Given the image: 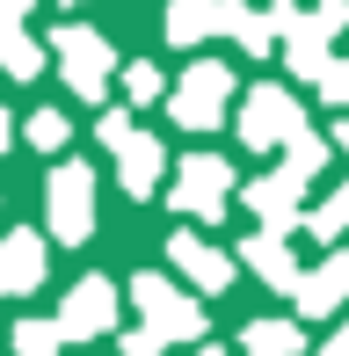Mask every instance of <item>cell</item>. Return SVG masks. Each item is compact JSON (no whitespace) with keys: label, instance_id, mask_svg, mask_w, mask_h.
Here are the masks:
<instances>
[{"label":"cell","instance_id":"6da1fadb","mask_svg":"<svg viewBox=\"0 0 349 356\" xmlns=\"http://www.w3.org/2000/svg\"><path fill=\"white\" fill-rule=\"evenodd\" d=\"M131 298H138V313H146V334H153V342H174V334L197 342V334H204V305L182 298V291H168V277H138Z\"/></svg>","mask_w":349,"mask_h":356},{"label":"cell","instance_id":"7a4b0ae2","mask_svg":"<svg viewBox=\"0 0 349 356\" xmlns=\"http://www.w3.org/2000/svg\"><path fill=\"white\" fill-rule=\"evenodd\" d=\"M226 189H233V168L211 160V153H197V160H182V175H174V211L218 218V211H226Z\"/></svg>","mask_w":349,"mask_h":356},{"label":"cell","instance_id":"3957f363","mask_svg":"<svg viewBox=\"0 0 349 356\" xmlns=\"http://www.w3.org/2000/svg\"><path fill=\"white\" fill-rule=\"evenodd\" d=\"M51 225H58V240H88V225H95V175L81 168V160H66V168L51 175Z\"/></svg>","mask_w":349,"mask_h":356},{"label":"cell","instance_id":"277c9868","mask_svg":"<svg viewBox=\"0 0 349 356\" xmlns=\"http://www.w3.org/2000/svg\"><path fill=\"white\" fill-rule=\"evenodd\" d=\"M226 88H233L226 66H189V80L174 88V124H189V131H211V124L226 117Z\"/></svg>","mask_w":349,"mask_h":356},{"label":"cell","instance_id":"5b68a950","mask_svg":"<svg viewBox=\"0 0 349 356\" xmlns=\"http://www.w3.org/2000/svg\"><path fill=\"white\" fill-rule=\"evenodd\" d=\"M291 131H306V124H298V102L284 88H255V95H247V109H241V138L247 145H277Z\"/></svg>","mask_w":349,"mask_h":356},{"label":"cell","instance_id":"8992f818","mask_svg":"<svg viewBox=\"0 0 349 356\" xmlns=\"http://www.w3.org/2000/svg\"><path fill=\"white\" fill-rule=\"evenodd\" d=\"M102 327H117V291L102 277H88L66 305H58V334H66V342H88V334H102Z\"/></svg>","mask_w":349,"mask_h":356},{"label":"cell","instance_id":"52a82bcc","mask_svg":"<svg viewBox=\"0 0 349 356\" xmlns=\"http://www.w3.org/2000/svg\"><path fill=\"white\" fill-rule=\"evenodd\" d=\"M58 58H66V80L73 95H102V73H109V44L95 37V29H58Z\"/></svg>","mask_w":349,"mask_h":356},{"label":"cell","instance_id":"ba28073f","mask_svg":"<svg viewBox=\"0 0 349 356\" xmlns=\"http://www.w3.org/2000/svg\"><path fill=\"white\" fill-rule=\"evenodd\" d=\"M37 277H44V240L37 233H8L0 240V291H37Z\"/></svg>","mask_w":349,"mask_h":356},{"label":"cell","instance_id":"9c48e42d","mask_svg":"<svg viewBox=\"0 0 349 356\" xmlns=\"http://www.w3.org/2000/svg\"><path fill=\"white\" fill-rule=\"evenodd\" d=\"M109 153L124 160V189H131V197H146V189L161 182V138L124 131V138H109Z\"/></svg>","mask_w":349,"mask_h":356},{"label":"cell","instance_id":"30bf717a","mask_svg":"<svg viewBox=\"0 0 349 356\" xmlns=\"http://www.w3.org/2000/svg\"><path fill=\"white\" fill-rule=\"evenodd\" d=\"M349 298V254H327L313 277H298V313H335Z\"/></svg>","mask_w":349,"mask_h":356},{"label":"cell","instance_id":"8fae6325","mask_svg":"<svg viewBox=\"0 0 349 356\" xmlns=\"http://www.w3.org/2000/svg\"><path fill=\"white\" fill-rule=\"evenodd\" d=\"M247 211L262 218V233L298 225V182H291V175H269V182H255V189H247Z\"/></svg>","mask_w":349,"mask_h":356},{"label":"cell","instance_id":"7c38bea8","mask_svg":"<svg viewBox=\"0 0 349 356\" xmlns=\"http://www.w3.org/2000/svg\"><path fill=\"white\" fill-rule=\"evenodd\" d=\"M174 262H182V269H189V277H197L204 291H218V284L233 277V262H226L218 248H204L197 233H174Z\"/></svg>","mask_w":349,"mask_h":356},{"label":"cell","instance_id":"4fadbf2b","mask_svg":"<svg viewBox=\"0 0 349 356\" xmlns=\"http://www.w3.org/2000/svg\"><path fill=\"white\" fill-rule=\"evenodd\" d=\"M247 262L262 269V284H277V291H298V262L284 254V233H255V240H247Z\"/></svg>","mask_w":349,"mask_h":356},{"label":"cell","instance_id":"5bb4252c","mask_svg":"<svg viewBox=\"0 0 349 356\" xmlns=\"http://www.w3.org/2000/svg\"><path fill=\"white\" fill-rule=\"evenodd\" d=\"M218 29V0H174L168 8V37L174 44H204Z\"/></svg>","mask_w":349,"mask_h":356},{"label":"cell","instance_id":"9a60e30c","mask_svg":"<svg viewBox=\"0 0 349 356\" xmlns=\"http://www.w3.org/2000/svg\"><path fill=\"white\" fill-rule=\"evenodd\" d=\"M218 29H233L241 51H269V29H277V22H262L247 0H218Z\"/></svg>","mask_w":349,"mask_h":356},{"label":"cell","instance_id":"2e32d148","mask_svg":"<svg viewBox=\"0 0 349 356\" xmlns=\"http://www.w3.org/2000/svg\"><path fill=\"white\" fill-rule=\"evenodd\" d=\"M241 349H247V356H298L306 342H298L291 320H255V327L241 334Z\"/></svg>","mask_w":349,"mask_h":356},{"label":"cell","instance_id":"e0dca14e","mask_svg":"<svg viewBox=\"0 0 349 356\" xmlns=\"http://www.w3.org/2000/svg\"><path fill=\"white\" fill-rule=\"evenodd\" d=\"M320 160H327V145L313 138V131H291V138H284V175H291V182L320 175Z\"/></svg>","mask_w":349,"mask_h":356},{"label":"cell","instance_id":"ac0fdd59","mask_svg":"<svg viewBox=\"0 0 349 356\" xmlns=\"http://www.w3.org/2000/svg\"><path fill=\"white\" fill-rule=\"evenodd\" d=\"M15 349L22 356H58L66 334H58V320H22V327H15Z\"/></svg>","mask_w":349,"mask_h":356},{"label":"cell","instance_id":"d6986e66","mask_svg":"<svg viewBox=\"0 0 349 356\" xmlns=\"http://www.w3.org/2000/svg\"><path fill=\"white\" fill-rule=\"evenodd\" d=\"M0 66H8V73H22V80L37 73V44H29L15 22H0Z\"/></svg>","mask_w":349,"mask_h":356},{"label":"cell","instance_id":"ffe728a7","mask_svg":"<svg viewBox=\"0 0 349 356\" xmlns=\"http://www.w3.org/2000/svg\"><path fill=\"white\" fill-rule=\"evenodd\" d=\"M66 131H73V124L58 117V109H37V117H29V145H44V153H58V145H66Z\"/></svg>","mask_w":349,"mask_h":356},{"label":"cell","instance_id":"44dd1931","mask_svg":"<svg viewBox=\"0 0 349 356\" xmlns=\"http://www.w3.org/2000/svg\"><path fill=\"white\" fill-rule=\"evenodd\" d=\"M342 225H349V182H342V189H335V197H327V204H320V211H313V233H320V240H335V233H342Z\"/></svg>","mask_w":349,"mask_h":356},{"label":"cell","instance_id":"7402d4cb","mask_svg":"<svg viewBox=\"0 0 349 356\" xmlns=\"http://www.w3.org/2000/svg\"><path fill=\"white\" fill-rule=\"evenodd\" d=\"M124 88H131V102H153V95H161V73H153V66H131Z\"/></svg>","mask_w":349,"mask_h":356},{"label":"cell","instance_id":"603a6c76","mask_svg":"<svg viewBox=\"0 0 349 356\" xmlns=\"http://www.w3.org/2000/svg\"><path fill=\"white\" fill-rule=\"evenodd\" d=\"M320 356H349V327H335V334H327V349Z\"/></svg>","mask_w":349,"mask_h":356},{"label":"cell","instance_id":"cb8c5ba5","mask_svg":"<svg viewBox=\"0 0 349 356\" xmlns=\"http://www.w3.org/2000/svg\"><path fill=\"white\" fill-rule=\"evenodd\" d=\"M22 8L29 0H0V22H22Z\"/></svg>","mask_w":349,"mask_h":356},{"label":"cell","instance_id":"d4e9b609","mask_svg":"<svg viewBox=\"0 0 349 356\" xmlns=\"http://www.w3.org/2000/svg\"><path fill=\"white\" fill-rule=\"evenodd\" d=\"M335 145H349V117H342V124H335Z\"/></svg>","mask_w":349,"mask_h":356},{"label":"cell","instance_id":"484cf974","mask_svg":"<svg viewBox=\"0 0 349 356\" xmlns=\"http://www.w3.org/2000/svg\"><path fill=\"white\" fill-rule=\"evenodd\" d=\"M0 145H8V117H0Z\"/></svg>","mask_w":349,"mask_h":356},{"label":"cell","instance_id":"4316f807","mask_svg":"<svg viewBox=\"0 0 349 356\" xmlns=\"http://www.w3.org/2000/svg\"><path fill=\"white\" fill-rule=\"evenodd\" d=\"M204 356H218V349H204Z\"/></svg>","mask_w":349,"mask_h":356}]
</instances>
